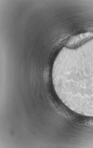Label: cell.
Listing matches in <instances>:
<instances>
[{"label":"cell","mask_w":93,"mask_h":148,"mask_svg":"<svg viewBox=\"0 0 93 148\" xmlns=\"http://www.w3.org/2000/svg\"><path fill=\"white\" fill-rule=\"evenodd\" d=\"M93 38V32H88L77 34L71 37L66 46L70 48H75Z\"/></svg>","instance_id":"cell-1"}]
</instances>
